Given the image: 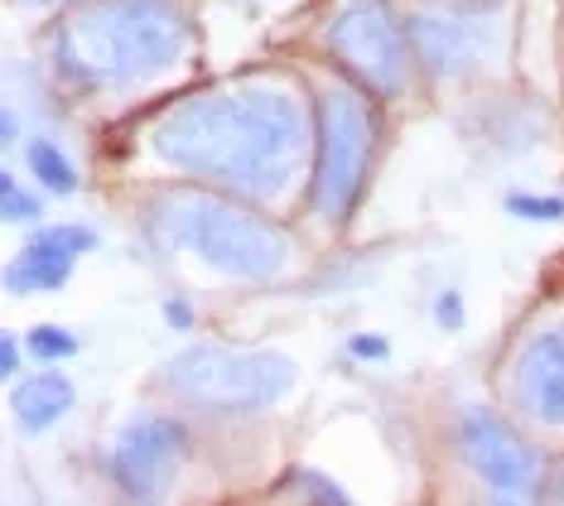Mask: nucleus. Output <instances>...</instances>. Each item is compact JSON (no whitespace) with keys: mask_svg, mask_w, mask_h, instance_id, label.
Here are the masks:
<instances>
[{"mask_svg":"<svg viewBox=\"0 0 564 506\" xmlns=\"http://www.w3.org/2000/svg\"><path fill=\"white\" fill-rule=\"evenodd\" d=\"M150 146L170 169L232 189L251 203L280 198L300 174L310 121L285 87H232L174 107Z\"/></svg>","mask_w":564,"mask_h":506,"instance_id":"f257e3e1","label":"nucleus"},{"mask_svg":"<svg viewBox=\"0 0 564 506\" xmlns=\"http://www.w3.org/2000/svg\"><path fill=\"white\" fill-rule=\"evenodd\" d=\"M188 20L178 0H93L54 24L48 58L73 87H135L184 58Z\"/></svg>","mask_w":564,"mask_h":506,"instance_id":"f03ea898","label":"nucleus"},{"mask_svg":"<svg viewBox=\"0 0 564 506\" xmlns=\"http://www.w3.org/2000/svg\"><path fill=\"white\" fill-rule=\"evenodd\" d=\"M145 232L164 251L198 256L208 270L232 280H280L290 266V237L271 217L213 193H164L145 217Z\"/></svg>","mask_w":564,"mask_h":506,"instance_id":"7ed1b4c3","label":"nucleus"},{"mask_svg":"<svg viewBox=\"0 0 564 506\" xmlns=\"http://www.w3.org/2000/svg\"><path fill=\"white\" fill-rule=\"evenodd\" d=\"M294 381H300V367L275 347L194 343L164 362V386L208 410H265L285 400Z\"/></svg>","mask_w":564,"mask_h":506,"instance_id":"20e7f679","label":"nucleus"},{"mask_svg":"<svg viewBox=\"0 0 564 506\" xmlns=\"http://www.w3.org/2000/svg\"><path fill=\"white\" fill-rule=\"evenodd\" d=\"M314 207L328 223H348L371 174L377 116L348 83H328L314 97Z\"/></svg>","mask_w":564,"mask_h":506,"instance_id":"39448f33","label":"nucleus"},{"mask_svg":"<svg viewBox=\"0 0 564 506\" xmlns=\"http://www.w3.org/2000/svg\"><path fill=\"white\" fill-rule=\"evenodd\" d=\"M324 44L367 93L401 97L410 87L415 49H410L405 24L391 15L387 0H348V6H338L324 30Z\"/></svg>","mask_w":564,"mask_h":506,"instance_id":"423d86ee","label":"nucleus"},{"mask_svg":"<svg viewBox=\"0 0 564 506\" xmlns=\"http://www.w3.org/2000/svg\"><path fill=\"white\" fill-rule=\"evenodd\" d=\"M405 34H410V49H415V63L430 77H440V83L473 73L478 63L492 58V49H497L492 6H458V0L454 6L410 10Z\"/></svg>","mask_w":564,"mask_h":506,"instance_id":"0eeeda50","label":"nucleus"},{"mask_svg":"<svg viewBox=\"0 0 564 506\" xmlns=\"http://www.w3.org/2000/svg\"><path fill=\"white\" fill-rule=\"evenodd\" d=\"M188 453V430L170 415H135L126 430L111 439L107 473L131 502L170 497L178 469Z\"/></svg>","mask_w":564,"mask_h":506,"instance_id":"6e6552de","label":"nucleus"},{"mask_svg":"<svg viewBox=\"0 0 564 506\" xmlns=\"http://www.w3.org/2000/svg\"><path fill=\"white\" fill-rule=\"evenodd\" d=\"M458 453L497 497H531L541 477V449H531L497 410L468 406L458 415Z\"/></svg>","mask_w":564,"mask_h":506,"instance_id":"1a4fd4ad","label":"nucleus"},{"mask_svg":"<svg viewBox=\"0 0 564 506\" xmlns=\"http://www.w3.org/2000/svg\"><path fill=\"white\" fill-rule=\"evenodd\" d=\"M511 400L545 430H564V323L525 337L511 367Z\"/></svg>","mask_w":564,"mask_h":506,"instance_id":"9d476101","label":"nucleus"},{"mask_svg":"<svg viewBox=\"0 0 564 506\" xmlns=\"http://www.w3.org/2000/svg\"><path fill=\"white\" fill-rule=\"evenodd\" d=\"M73 266H78V251L68 241H58L54 232H34L30 241L20 246V256L6 266V290L10 294H48L63 290L73 280Z\"/></svg>","mask_w":564,"mask_h":506,"instance_id":"9b49d317","label":"nucleus"},{"mask_svg":"<svg viewBox=\"0 0 564 506\" xmlns=\"http://www.w3.org/2000/svg\"><path fill=\"white\" fill-rule=\"evenodd\" d=\"M73 400H78V391H73L68 376L44 367V372L15 381V391H10V415H15V424L24 434H44L73 410Z\"/></svg>","mask_w":564,"mask_h":506,"instance_id":"f8f14e48","label":"nucleus"},{"mask_svg":"<svg viewBox=\"0 0 564 506\" xmlns=\"http://www.w3.org/2000/svg\"><path fill=\"white\" fill-rule=\"evenodd\" d=\"M24 164H30V174L40 179V184L48 193H58V198H68V193H78V164L63 154L54 140H44V136H30L24 140Z\"/></svg>","mask_w":564,"mask_h":506,"instance_id":"ddd939ff","label":"nucleus"},{"mask_svg":"<svg viewBox=\"0 0 564 506\" xmlns=\"http://www.w3.org/2000/svg\"><path fill=\"white\" fill-rule=\"evenodd\" d=\"M24 347H30L34 362H68L73 353H78V337H73L68 329H58V323H40V329H30Z\"/></svg>","mask_w":564,"mask_h":506,"instance_id":"4468645a","label":"nucleus"},{"mask_svg":"<svg viewBox=\"0 0 564 506\" xmlns=\"http://www.w3.org/2000/svg\"><path fill=\"white\" fill-rule=\"evenodd\" d=\"M0 213H6V223H40L44 203L34 193H24L10 169H0Z\"/></svg>","mask_w":564,"mask_h":506,"instance_id":"2eb2a0df","label":"nucleus"},{"mask_svg":"<svg viewBox=\"0 0 564 506\" xmlns=\"http://www.w3.org/2000/svg\"><path fill=\"white\" fill-rule=\"evenodd\" d=\"M507 213L521 223H564V198H545V193H511Z\"/></svg>","mask_w":564,"mask_h":506,"instance_id":"dca6fc26","label":"nucleus"},{"mask_svg":"<svg viewBox=\"0 0 564 506\" xmlns=\"http://www.w3.org/2000/svg\"><path fill=\"white\" fill-rule=\"evenodd\" d=\"M434 323H440L444 333H458V329H464V294H458V290H444L440 300H434Z\"/></svg>","mask_w":564,"mask_h":506,"instance_id":"f3484780","label":"nucleus"},{"mask_svg":"<svg viewBox=\"0 0 564 506\" xmlns=\"http://www.w3.org/2000/svg\"><path fill=\"white\" fill-rule=\"evenodd\" d=\"M348 353L362 357V362H387L391 357V343L381 333H357V337H348Z\"/></svg>","mask_w":564,"mask_h":506,"instance_id":"a211bd4d","label":"nucleus"},{"mask_svg":"<svg viewBox=\"0 0 564 506\" xmlns=\"http://www.w3.org/2000/svg\"><path fill=\"white\" fill-rule=\"evenodd\" d=\"M300 487L310 492V497H318V502H338V506L348 502V492H343L338 483H328V477H324V473H314V469H304V473H300Z\"/></svg>","mask_w":564,"mask_h":506,"instance_id":"6ab92c4d","label":"nucleus"},{"mask_svg":"<svg viewBox=\"0 0 564 506\" xmlns=\"http://www.w3.org/2000/svg\"><path fill=\"white\" fill-rule=\"evenodd\" d=\"M164 319H170V329H178V333H184V329H194V304H188V300H178V294H174V300H164Z\"/></svg>","mask_w":564,"mask_h":506,"instance_id":"aec40b11","label":"nucleus"},{"mask_svg":"<svg viewBox=\"0 0 564 506\" xmlns=\"http://www.w3.org/2000/svg\"><path fill=\"white\" fill-rule=\"evenodd\" d=\"M0 372H6V376L20 372V337H15V333L0 337Z\"/></svg>","mask_w":564,"mask_h":506,"instance_id":"412c9836","label":"nucleus"},{"mask_svg":"<svg viewBox=\"0 0 564 506\" xmlns=\"http://www.w3.org/2000/svg\"><path fill=\"white\" fill-rule=\"evenodd\" d=\"M15 136H20V116H15V111H6V116H0V140L10 146Z\"/></svg>","mask_w":564,"mask_h":506,"instance_id":"4be33fe9","label":"nucleus"},{"mask_svg":"<svg viewBox=\"0 0 564 506\" xmlns=\"http://www.w3.org/2000/svg\"><path fill=\"white\" fill-rule=\"evenodd\" d=\"M545 497H555V502H564V469H560V477H555V483H550V492H545Z\"/></svg>","mask_w":564,"mask_h":506,"instance_id":"5701e85b","label":"nucleus"},{"mask_svg":"<svg viewBox=\"0 0 564 506\" xmlns=\"http://www.w3.org/2000/svg\"><path fill=\"white\" fill-rule=\"evenodd\" d=\"M24 6H68V0H24Z\"/></svg>","mask_w":564,"mask_h":506,"instance_id":"b1692460","label":"nucleus"}]
</instances>
